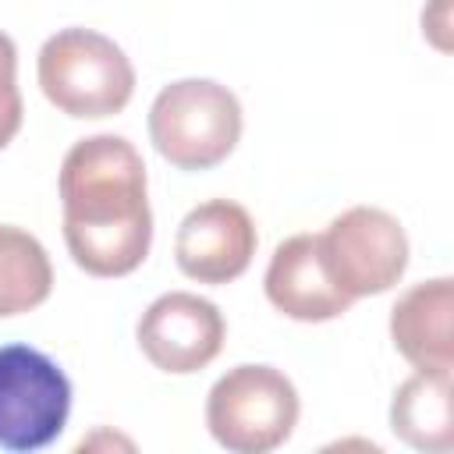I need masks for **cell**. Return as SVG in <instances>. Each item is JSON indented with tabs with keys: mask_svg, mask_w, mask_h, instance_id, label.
<instances>
[{
	"mask_svg": "<svg viewBox=\"0 0 454 454\" xmlns=\"http://www.w3.org/2000/svg\"><path fill=\"white\" fill-rule=\"evenodd\" d=\"M316 238L326 277L351 301L390 291L408 266L404 227L380 206H351Z\"/></svg>",
	"mask_w": 454,
	"mask_h": 454,
	"instance_id": "obj_6",
	"label": "cell"
},
{
	"mask_svg": "<svg viewBox=\"0 0 454 454\" xmlns=\"http://www.w3.org/2000/svg\"><path fill=\"white\" fill-rule=\"evenodd\" d=\"M53 291V266L43 241L0 223V319L39 309Z\"/></svg>",
	"mask_w": 454,
	"mask_h": 454,
	"instance_id": "obj_12",
	"label": "cell"
},
{
	"mask_svg": "<svg viewBox=\"0 0 454 454\" xmlns=\"http://www.w3.org/2000/svg\"><path fill=\"white\" fill-rule=\"evenodd\" d=\"M390 429L415 450L443 454L454 447L450 369H415L390 401Z\"/></svg>",
	"mask_w": 454,
	"mask_h": 454,
	"instance_id": "obj_11",
	"label": "cell"
},
{
	"mask_svg": "<svg viewBox=\"0 0 454 454\" xmlns=\"http://www.w3.org/2000/svg\"><path fill=\"white\" fill-rule=\"evenodd\" d=\"M298 390L273 365H234L206 397V426L231 454H270L298 426Z\"/></svg>",
	"mask_w": 454,
	"mask_h": 454,
	"instance_id": "obj_4",
	"label": "cell"
},
{
	"mask_svg": "<svg viewBox=\"0 0 454 454\" xmlns=\"http://www.w3.org/2000/svg\"><path fill=\"white\" fill-rule=\"evenodd\" d=\"M64 245L89 277L135 273L153 245L145 163L121 135H89L60 163Z\"/></svg>",
	"mask_w": 454,
	"mask_h": 454,
	"instance_id": "obj_1",
	"label": "cell"
},
{
	"mask_svg": "<svg viewBox=\"0 0 454 454\" xmlns=\"http://www.w3.org/2000/svg\"><path fill=\"white\" fill-rule=\"evenodd\" d=\"M262 287L270 305L298 323H326L351 309V298L340 294L323 270L316 234H291L280 241L270 255Z\"/></svg>",
	"mask_w": 454,
	"mask_h": 454,
	"instance_id": "obj_9",
	"label": "cell"
},
{
	"mask_svg": "<svg viewBox=\"0 0 454 454\" xmlns=\"http://www.w3.org/2000/svg\"><path fill=\"white\" fill-rule=\"evenodd\" d=\"M43 96L67 117L99 121L128 106L135 92V67L124 50L92 28H60L35 60Z\"/></svg>",
	"mask_w": 454,
	"mask_h": 454,
	"instance_id": "obj_2",
	"label": "cell"
},
{
	"mask_svg": "<svg viewBox=\"0 0 454 454\" xmlns=\"http://www.w3.org/2000/svg\"><path fill=\"white\" fill-rule=\"evenodd\" d=\"M149 138L170 167L209 170L241 138V103L213 78L170 82L149 106Z\"/></svg>",
	"mask_w": 454,
	"mask_h": 454,
	"instance_id": "obj_3",
	"label": "cell"
},
{
	"mask_svg": "<svg viewBox=\"0 0 454 454\" xmlns=\"http://www.w3.org/2000/svg\"><path fill=\"white\" fill-rule=\"evenodd\" d=\"M138 348L142 355L174 376H188L206 369L227 337V323L209 298L192 291L160 294L138 319Z\"/></svg>",
	"mask_w": 454,
	"mask_h": 454,
	"instance_id": "obj_7",
	"label": "cell"
},
{
	"mask_svg": "<svg viewBox=\"0 0 454 454\" xmlns=\"http://www.w3.org/2000/svg\"><path fill=\"white\" fill-rule=\"evenodd\" d=\"M422 32L440 53H450V0H429L422 11Z\"/></svg>",
	"mask_w": 454,
	"mask_h": 454,
	"instance_id": "obj_14",
	"label": "cell"
},
{
	"mask_svg": "<svg viewBox=\"0 0 454 454\" xmlns=\"http://www.w3.org/2000/svg\"><path fill=\"white\" fill-rule=\"evenodd\" d=\"M255 245L259 234L248 209L231 199H209L181 220L174 238V259L188 280L216 287L238 280L248 270Z\"/></svg>",
	"mask_w": 454,
	"mask_h": 454,
	"instance_id": "obj_8",
	"label": "cell"
},
{
	"mask_svg": "<svg viewBox=\"0 0 454 454\" xmlns=\"http://www.w3.org/2000/svg\"><path fill=\"white\" fill-rule=\"evenodd\" d=\"M25 103L18 92V46L7 32H0V149L14 142L21 131Z\"/></svg>",
	"mask_w": 454,
	"mask_h": 454,
	"instance_id": "obj_13",
	"label": "cell"
},
{
	"mask_svg": "<svg viewBox=\"0 0 454 454\" xmlns=\"http://www.w3.org/2000/svg\"><path fill=\"white\" fill-rule=\"evenodd\" d=\"M71 415V380L39 348H0V450L50 447Z\"/></svg>",
	"mask_w": 454,
	"mask_h": 454,
	"instance_id": "obj_5",
	"label": "cell"
},
{
	"mask_svg": "<svg viewBox=\"0 0 454 454\" xmlns=\"http://www.w3.org/2000/svg\"><path fill=\"white\" fill-rule=\"evenodd\" d=\"M454 280L433 277L408 287L390 309V340L415 369H454L450 340Z\"/></svg>",
	"mask_w": 454,
	"mask_h": 454,
	"instance_id": "obj_10",
	"label": "cell"
}]
</instances>
